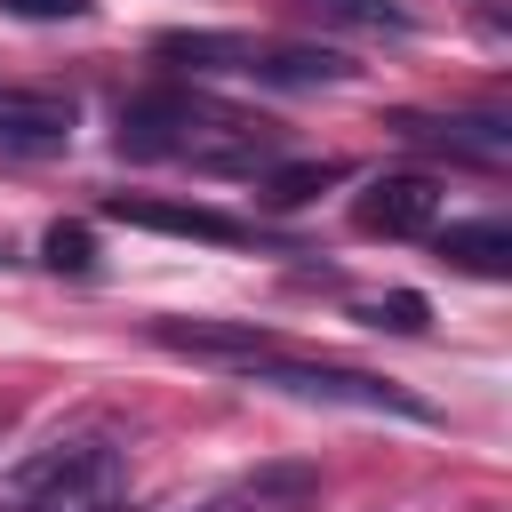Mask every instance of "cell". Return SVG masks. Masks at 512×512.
I'll list each match as a JSON object with an SVG mask.
<instances>
[{"label": "cell", "instance_id": "obj_15", "mask_svg": "<svg viewBox=\"0 0 512 512\" xmlns=\"http://www.w3.org/2000/svg\"><path fill=\"white\" fill-rule=\"evenodd\" d=\"M8 16H24V24H80V16H96V0H0Z\"/></svg>", "mask_w": 512, "mask_h": 512}, {"label": "cell", "instance_id": "obj_4", "mask_svg": "<svg viewBox=\"0 0 512 512\" xmlns=\"http://www.w3.org/2000/svg\"><path fill=\"white\" fill-rule=\"evenodd\" d=\"M112 224H136V232H168V240H208V248H240L248 224L224 216V208H200V200H144V192H112L104 200Z\"/></svg>", "mask_w": 512, "mask_h": 512}, {"label": "cell", "instance_id": "obj_3", "mask_svg": "<svg viewBox=\"0 0 512 512\" xmlns=\"http://www.w3.org/2000/svg\"><path fill=\"white\" fill-rule=\"evenodd\" d=\"M312 504H320V464L280 456V464H256V472L224 480L216 496H200L184 512H312Z\"/></svg>", "mask_w": 512, "mask_h": 512}, {"label": "cell", "instance_id": "obj_5", "mask_svg": "<svg viewBox=\"0 0 512 512\" xmlns=\"http://www.w3.org/2000/svg\"><path fill=\"white\" fill-rule=\"evenodd\" d=\"M152 344L192 352V360H224V368H240V376L280 352V336H264L256 320H152Z\"/></svg>", "mask_w": 512, "mask_h": 512}, {"label": "cell", "instance_id": "obj_7", "mask_svg": "<svg viewBox=\"0 0 512 512\" xmlns=\"http://www.w3.org/2000/svg\"><path fill=\"white\" fill-rule=\"evenodd\" d=\"M40 512H136V496H128V456H120V440L104 432L72 472H64V488L40 504Z\"/></svg>", "mask_w": 512, "mask_h": 512}, {"label": "cell", "instance_id": "obj_10", "mask_svg": "<svg viewBox=\"0 0 512 512\" xmlns=\"http://www.w3.org/2000/svg\"><path fill=\"white\" fill-rule=\"evenodd\" d=\"M160 56L168 64H192V72H240V80H256L264 40H248V32H168Z\"/></svg>", "mask_w": 512, "mask_h": 512}, {"label": "cell", "instance_id": "obj_1", "mask_svg": "<svg viewBox=\"0 0 512 512\" xmlns=\"http://www.w3.org/2000/svg\"><path fill=\"white\" fill-rule=\"evenodd\" d=\"M248 376H256V384H272V392H296V400L384 408V416H432V408H424V400H408L400 384H384V376H360V368H328V360H288V352H272V360H256Z\"/></svg>", "mask_w": 512, "mask_h": 512}, {"label": "cell", "instance_id": "obj_14", "mask_svg": "<svg viewBox=\"0 0 512 512\" xmlns=\"http://www.w3.org/2000/svg\"><path fill=\"white\" fill-rule=\"evenodd\" d=\"M48 264L56 272H96V240H88V224H48Z\"/></svg>", "mask_w": 512, "mask_h": 512}, {"label": "cell", "instance_id": "obj_8", "mask_svg": "<svg viewBox=\"0 0 512 512\" xmlns=\"http://www.w3.org/2000/svg\"><path fill=\"white\" fill-rule=\"evenodd\" d=\"M96 440H104V432H64V440L32 448L24 464H8V472H0V512H40V504L64 488V472H72V464H80Z\"/></svg>", "mask_w": 512, "mask_h": 512}, {"label": "cell", "instance_id": "obj_9", "mask_svg": "<svg viewBox=\"0 0 512 512\" xmlns=\"http://www.w3.org/2000/svg\"><path fill=\"white\" fill-rule=\"evenodd\" d=\"M392 128H400L408 144H440V152L480 160V168H504V160H512V128H504V120H416V112H400Z\"/></svg>", "mask_w": 512, "mask_h": 512}, {"label": "cell", "instance_id": "obj_13", "mask_svg": "<svg viewBox=\"0 0 512 512\" xmlns=\"http://www.w3.org/2000/svg\"><path fill=\"white\" fill-rule=\"evenodd\" d=\"M360 320H368V328H384V336H424V320H432V304H424L416 288H392V296H376V304H360Z\"/></svg>", "mask_w": 512, "mask_h": 512}, {"label": "cell", "instance_id": "obj_12", "mask_svg": "<svg viewBox=\"0 0 512 512\" xmlns=\"http://www.w3.org/2000/svg\"><path fill=\"white\" fill-rule=\"evenodd\" d=\"M344 176V160H296V168H256V200L264 208H304L312 192H328Z\"/></svg>", "mask_w": 512, "mask_h": 512}, {"label": "cell", "instance_id": "obj_2", "mask_svg": "<svg viewBox=\"0 0 512 512\" xmlns=\"http://www.w3.org/2000/svg\"><path fill=\"white\" fill-rule=\"evenodd\" d=\"M440 200H448V184H440V176L400 168V176H376V184L352 200V224H360V232H376V240H424V232L440 224Z\"/></svg>", "mask_w": 512, "mask_h": 512}, {"label": "cell", "instance_id": "obj_6", "mask_svg": "<svg viewBox=\"0 0 512 512\" xmlns=\"http://www.w3.org/2000/svg\"><path fill=\"white\" fill-rule=\"evenodd\" d=\"M64 144H72V96L0 88V152H64Z\"/></svg>", "mask_w": 512, "mask_h": 512}, {"label": "cell", "instance_id": "obj_11", "mask_svg": "<svg viewBox=\"0 0 512 512\" xmlns=\"http://www.w3.org/2000/svg\"><path fill=\"white\" fill-rule=\"evenodd\" d=\"M432 248H440V264H456V272H480V280H504V272H512V224H504V216L448 224Z\"/></svg>", "mask_w": 512, "mask_h": 512}, {"label": "cell", "instance_id": "obj_16", "mask_svg": "<svg viewBox=\"0 0 512 512\" xmlns=\"http://www.w3.org/2000/svg\"><path fill=\"white\" fill-rule=\"evenodd\" d=\"M320 8H328V16H352V24H376V32H400V24H408V16L384 8V0H320Z\"/></svg>", "mask_w": 512, "mask_h": 512}]
</instances>
